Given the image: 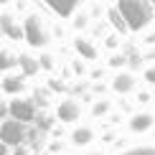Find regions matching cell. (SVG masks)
<instances>
[{
    "mask_svg": "<svg viewBox=\"0 0 155 155\" xmlns=\"http://www.w3.org/2000/svg\"><path fill=\"white\" fill-rule=\"evenodd\" d=\"M117 10L122 13L130 31H143L153 21L155 5L150 0H117Z\"/></svg>",
    "mask_w": 155,
    "mask_h": 155,
    "instance_id": "obj_1",
    "label": "cell"
},
{
    "mask_svg": "<svg viewBox=\"0 0 155 155\" xmlns=\"http://www.w3.org/2000/svg\"><path fill=\"white\" fill-rule=\"evenodd\" d=\"M23 33H25V41H28L31 46H36V48L48 43V31H46V25L41 23V18H38V15H28Z\"/></svg>",
    "mask_w": 155,
    "mask_h": 155,
    "instance_id": "obj_2",
    "label": "cell"
},
{
    "mask_svg": "<svg viewBox=\"0 0 155 155\" xmlns=\"http://www.w3.org/2000/svg\"><path fill=\"white\" fill-rule=\"evenodd\" d=\"M8 109H10V117L18 122H31L36 117V102L33 99H13L8 104Z\"/></svg>",
    "mask_w": 155,
    "mask_h": 155,
    "instance_id": "obj_3",
    "label": "cell"
},
{
    "mask_svg": "<svg viewBox=\"0 0 155 155\" xmlns=\"http://www.w3.org/2000/svg\"><path fill=\"white\" fill-rule=\"evenodd\" d=\"M23 122H18V120H8V122H3L0 125V143L3 145H18L23 140Z\"/></svg>",
    "mask_w": 155,
    "mask_h": 155,
    "instance_id": "obj_4",
    "label": "cell"
},
{
    "mask_svg": "<svg viewBox=\"0 0 155 155\" xmlns=\"http://www.w3.org/2000/svg\"><path fill=\"white\" fill-rule=\"evenodd\" d=\"M79 114H81V109H79V104L74 99H64L59 104V120L61 122H76Z\"/></svg>",
    "mask_w": 155,
    "mask_h": 155,
    "instance_id": "obj_5",
    "label": "cell"
},
{
    "mask_svg": "<svg viewBox=\"0 0 155 155\" xmlns=\"http://www.w3.org/2000/svg\"><path fill=\"white\" fill-rule=\"evenodd\" d=\"M150 127H153V114H147V112H140V114H135L130 120V130L132 132H147Z\"/></svg>",
    "mask_w": 155,
    "mask_h": 155,
    "instance_id": "obj_6",
    "label": "cell"
},
{
    "mask_svg": "<svg viewBox=\"0 0 155 155\" xmlns=\"http://www.w3.org/2000/svg\"><path fill=\"white\" fill-rule=\"evenodd\" d=\"M46 3H48L56 13H59V15H71L74 8L81 3V0H46Z\"/></svg>",
    "mask_w": 155,
    "mask_h": 155,
    "instance_id": "obj_7",
    "label": "cell"
},
{
    "mask_svg": "<svg viewBox=\"0 0 155 155\" xmlns=\"http://www.w3.org/2000/svg\"><path fill=\"white\" fill-rule=\"evenodd\" d=\"M112 87H114V92H122V94H125V92H130V89L135 87V79H132L130 74H120L117 79H114Z\"/></svg>",
    "mask_w": 155,
    "mask_h": 155,
    "instance_id": "obj_8",
    "label": "cell"
},
{
    "mask_svg": "<svg viewBox=\"0 0 155 155\" xmlns=\"http://www.w3.org/2000/svg\"><path fill=\"white\" fill-rule=\"evenodd\" d=\"M0 28H3L10 38H21V28L13 23V18H10V15H3V18H0Z\"/></svg>",
    "mask_w": 155,
    "mask_h": 155,
    "instance_id": "obj_9",
    "label": "cell"
},
{
    "mask_svg": "<svg viewBox=\"0 0 155 155\" xmlns=\"http://www.w3.org/2000/svg\"><path fill=\"white\" fill-rule=\"evenodd\" d=\"M92 137H94V132L89 130V127H79V130H74L71 135V140L76 145H87V143H92Z\"/></svg>",
    "mask_w": 155,
    "mask_h": 155,
    "instance_id": "obj_10",
    "label": "cell"
},
{
    "mask_svg": "<svg viewBox=\"0 0 155 155\" xmlns=\"http://www.w3.org/2000/svg\"><path fill=\"white\" fill-rule=\"evenodd\" d=\"M18 64H21V69L25 74H36L38 71V66H41V61H36V59H31V56H21V59H18Z\"/></svg>",
    "mask_w": 155,
    "mask_h": 155,
    "instance_id": "obj_11",
    "label": "cell"
},
{
    "mask_svg": "<svg viewBox=\"0 0 155 155\" xmlns=\"http://www.w3.org/2000/svg\"><path fill=\"white\" fill-rule=\"evenodd\" d=\"M3 89L10 92V94H18L23 89V79H21V76H8V79L3 81Z\"/></svg>",
    "mask_w": 155,
    "mask_h": 155,
    "instance_id": "obj_12",
    "label": "cell"
},
{
    "mask_svg": "<svg viewBox=\"0 0 155 155\" xmlns=\"http://www.w3.org/2000/svg\"><path fill=\"white\" fill-rule=\"evenodd\" d=\"M74 46H76V51H79V54L84 56V59H94V56H97L94 46H92V43H89V41H84V38H79V41L74 43Z\"/></svg>",
    "mask_w": 155,
    "mask_h": 155,
    "instance_id": "obj_13",
    "label": "cell"
},
{
    "mask_svg": "<svg viewBox=\"0 0 155 155\" xmlns=\"http://www.w3.org/2000/svg\"><path fill=\"white\" fill-rule=\"evenodd\" d=\"M109 21H112V25H114L117 31H122V33H125V31H130V28H127V23H125V18H122V13H120V10H112V13H109Z\"/></svg>",
    "mask_w": 155,
    "mask_h": 155,
    "instance_id": "obj_14",
    "label": "cell"
},
{
    "mask_svg": "<svg viewBox=\"0 0 155 155\" xmlns=\"http://www.w3.org/2000/svg\"><path fill=\"white\" fill-rule=\"evenodd\" d=\"M13 64H18L15 56H10L8 51H0V69H3V71H5V69H10Z\"/></svg>",
    "mask_w": 155,
    "mask_h": 155,
    "instance_id": "obj_15",
    "label": "cell"
},
{
    "mask_svg": "<svg viewBox=\"0 0 155 155\" xmlns=\"http://www.w3.org/2000/svg\"><path fill=\"white\" fill-rule=\"evenodd\" d=\"M122 155H155V147H135V150H127Z\"/></svg>",
    "mask_w": 155,
    "mask_h": 155,
    "instance_id": "obj_16",
    "label": "cell"
},
{
    "mask_svg": "<svg viewBox=\"0 0 155 155\" xmlns=\"http://www.w3.org/2000/svg\"><path fill=\"white\" fill-rule=\"evenodd\" d=\"M107 109H109L107 102H97V104H94V114H104Z\"/></svg>",
    "mask_w": 155,
    "mask_h": 155,
    "instance_id": "obj_17",
    "label": "cell"
},
{
    "mask_svg": "<svg viewBox=\"0 0 155 155\" xmlns=\"http://www.w3.org/2000/svg\"><path fill=\"white\" fill-rule=\"evenodd\" d=\"M41 66H43V69H51V66H54V61H51V56H43V59H41Z\"/></svg>",
    "mask_w": 155,
    "mask_h": 155,
    "instance_id": "obj_18",
    "label": "cell"
},
{
    "mask_svg": "<svg viewBox=\"0 0 155 155\" xmlns=\"http://www.w3.org/2000/svg\"><path fill=\"white\" fill-rule=\"evenodd\" d=\"M145 79L150 81V84H155V69H147V71H145Z\"/></svg>",
    "mask_w": 155,
    "mask_h": 155,
    "instance_id": "obj_19",
    "label": "cell"
},
{
    "mask_svg": "<svg viewBox=\"0 0 155 155\" xmlns=\"http://www.w3.org/2000/svg\"><path fill=\"white\" fill-rule=\"evenodd\" d=\"M5 112H8V114H10V109H8V107H3V104H0V117H3V114H5Z\"/></svg>",
    "mask_w": 155,
    "mask_h": 155,
    "instance_id": "obj_20",
    "label": "cell"
},
{
    "mask_svg": "<svg viewBox=\"0 0 155 155\" xmlns=\"http://www.w3.org/2000/svg\"><path fill=\"white\" fill-rule=\"evenodd\" d=\"M0 155H5V145H0Z\"/></svg>",
    "mask_w": 155,
    "mask_h": 155,
    "instance_id": "obj_21",
    "label": "cell"
},
{
    "mask_svg": "<svg viewBox=\"0 0 155 155\" xmlns=\"http://www.w3.org/2000/svg\"><path fill=\"white\" fill-rule=\"evenodd\" d=\"M150 3H153V5H155V0H150Z\"/></svg>",
    "mask_w": 155,
    "mask_h": 155,
    "instance_id": "obj_22",
    "label": "cell"
},
{
    "mask_svg": "<svg viewBox=\"0 0 155 155\" xmlns=\"http://www.w3.org/2000/svg\"><path fill=\"white\" fill-rule=\"evenodd\" d=\"M0 3H5V0H0Z\"/></svg>",
    "mask_w": 155,
    "mask_h": 155,
    "instance_id": "obj_23",
    "label": "cell"
}]
</instances>
